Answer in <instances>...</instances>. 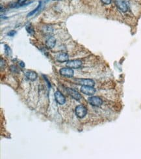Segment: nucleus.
Listing matches in <instances>:
<instances>
[{
	"instance_id": "nucleus-8",
	"label": "nucleus",
	"mask_w": 141,
	"mask_h": 159,
	"mask_svg": "<svg viewBox=\"0 0 141 159\" xmlns=\"http://www.w3.org/2000/svg\"><path fill=\"white\" fill-rule=\"evenodd\" d=\"M54 96H55V101H57L58 104L63 105L66 102L65 97H64V96L60 92V91H56V92L55 93Z\"/></svg>"
},
{
	"instance_id": "nucleus-7",
	"label": "nucleus",
	"mask_w": 141,
	"mask_h": 159,
	"mask_svg": "<svg viewBox=\"0 0 141 159\" xmlns=\"http://www.w3.org/2000/svg\"><path fill=\"white\" fill-rule=\"evenodd\" d=\"M114 2H115V5H116V7H118L119 10L123 12V13H125V12H127L128 7L127 4H125V2L124 1V0H115Z\"/></svg>"
},
{
	"instance_id": "nucleus-1",
	"label": "nucleus",
	"mask_w": 141,
	"mask_h": 159,
	"mask_svg": "<svg viewBox=\"0 0 141 159\" xmlns=\"http://www.w3.org/2000/svg\"><path fill=\"white\" fill-rule=\"evenodd\" d=\"M75 114L79 118H83L87 114V109L83 105H79L75 108Z\"/></svg>"
},
{
	"instance_id": "nucleus-10",
	"label": "nucleus",
	"mask_w": 141,
	"mask_h": 159,
	"mask_svg": "<svg viewBox=\"0 0 141 159\" xmlns=\"http://www.w3.org/2000/svg\"><path fill=\"white\" fill-rule=\"evenodd\" d=\"M69 60L68 55L66 53H61L56 56V60L60 63L67 62Z\"/></svg>"
},
{
	"instance_id": "nucleus-17",
	"label": "nucleus",
	"mask_w": 141,
	"mask_h": 159,
	"mask_svg": "<svg viewBox=\"0 0 141 159\" xmlns=\"http://www.w3.org/2000/svg\"><path fill=\"white\" fill-rule=\"evenodd\" d=\"M46 29H45L46 33H51V32H52V31H53V29L51 27H46Z\"/></svg>"
},
{
	"instance_id": "nucleus-11",
	"label": "nucleus",
	"mask_w": 141,
	"mask_h": 159,
	"mask_svg": "<svg viewBox=\"0 0 141 159\" xmlns=\"http://www.w3.org/2000/svg\"><path fill=\"white\" fill-rule=\"evenodd\" d=\"M55 45H56V39L54 37H49L46 41V45L48 48H54Z\"/></svg>"
},
{
	"instance_id": "nucleus-18",
	"label": "nucleus",
	"mask_w": 141,
	"mask_h": 159,
	"mask_svg": "<svg viewBox=\"0 0 141 159\" xmlns=\"http://www.w3.org/2000/svg\"><path fill=\"white\" fill-rule=\"evenodd\" d=\"M15 34H16L15 31H11L9 33H8V35H9V36H11V37H13Z\"/></svg>"
},
{
	"instance_id": "nucleus-12",
	"label": "nucleus",
	"mask_w": 141,
	"mask_h": 159,
	"mask_svg": "<svg viewBox=\"0 0 141 159\" xmlns=\"http://www.w3.org/2000/svg\"><path fill=\"white\" fill-rule=\"evenodd\" d=\"M25 76L27 77L29 80L34 81L37 78V73L35 71H32V70H28L25 72Z\"/></svg>"
},
{
	"instance_id": "nucleus-9",
	"label": "nucleus",
	"mask_w": 141,
	"mask_h": 159,
	"mask_svg": "<svg viewBox=\"0 0 141 159\" xmlns=\"http://www.w3.org/2000/svg\"><path fill=\"white\" fill-rule=\"evenodd\" d=\"M66 92L69 94V95L71 96L72 98H73L77 101H79L81 99V96L78 91L73 89H70V88H66Z\"/></svg>"
},
{
	"instance_id": "nucleus-19",
	"label": "nucleus",
	"mask_w": 141,
	"mask_h": 159,
	"mask_svg": "<svg viewBox=\"0 0 141 159\" xmlns=\"http://www.w3.org/2000/svg\"><path fill=\"white\" fill-rule=\"evenodd\" d=\"M19 64H20V66L21 67H22V68H23V67H25V64H24V63L22 62V61H21V62H20Z\"/></svg>"
},
{
	"instance_id": "nucleus-16",
	"label": "nucleus",
	"mask_w": 141,
	"mask_h": 159,
	"mask_svg": "<svg viewBox=\"0 0 141 159\" xmlns=\"http://www.w3.org/2000/svg\"><path fill=\"white\" fill-rule=\"evenodd\" d=\"M111 1H112V0H101V1L103 3V4H104L105 5L110 4L111 3Z\"/></svg>"
},
{
	"instance_id": "nucleus-13",
	"label": "nucleus",
	"mask_w": 141,
	"mask_h": 159,
	"mask_svg": "<svg viewBox=\"0 0 141 159\" xmlns=\"http://www.w3.org/2000/svg\"><path fill=\"white\" fill-rule=\"evenodd\" d=\"M26 29H27V31L28 33L29 34H31V35H33L34 33V29L33 28H32V26L31 25H29V26H27V27H26Z\"/></svg>"
},
{
	"instance_id": "nucleus-5",
	"label": "nucleus",
	"mask_w": 141,
	"mask_h": 159,
	"mask_svg": "<svg viewBox=\"0 0 141 159\" xmlns=\"http://www.w3.org/2000/svg\"><path fill=\"white\" fill-rule=\"evenodd\" d=\"M81 91L85 95L90 96L94 95L96 93V89L92 86H84L83 85L81 87Z\"/></svg>"
},
{
	"instance_id": "nucleus-6",
	"label": "nucleus",
	"mask_w": 141,
	"mask_h": 159,
	"mask_svg": "<svg viewBox=\"0 0 141 159\" xmlns=\"http://www.w3.org/2000/svg\"><path fill=\"white\" fill-rule=\"evenodd\" d=\"M59 72L62 76L68 78H72L73 76V73H74L73 69L69 68L68 67H66V68H62L60 69Z\"/></svg>"
},
{
	"instance_id": "nucleus-3",
	"label": "nucleus",
	"mask_w": 141,
	"mask_h": 159,
	"mask_svg": "<svg viewBox=\"0 0 141 159\" xmlns=\"http://www.w3.org/2000/svg\"><path fill=\"white\" fill-rule=\"evenodd\" d=\"M82 61L79 60H73L68 61L66 63V67L71 69H79L82 66Z\"/></svg>"
},
{
	"instance_id": "nucleus-2",
	"label": "nucleus",
	"mask_w": 141,
	"mask_h": 159,
	"mask_svg": "<svg viewBox=\"0 0 141 159\" xmlns=\"http://www.w3.org/2000/svg\"><path fill=\"white\" fill-rule=\"evenodd\" d=\"M89 104L95 107L101 106L103 104L102 100L98 97H91L88 99Z\"/></svg>"
},
{
	"instance_id": "nucleus-15",
	"label": "nucleus",
	"mask_w": 141,
	"mask_h": 159,
	"mask_svg": "<svg viewBox=\"0 0 141 159\" xmlns=\"http://www.w3.org/2000/svg\"><path fill=\"white\" fill-rule=\"evenodd\" d=\"M26 1H27V0H18V1L17 3V5L19 6H22L26 2Z\"/></svg>"
},
{
	"instance_id": "nucleus-14",
	"label": "nucleus",
	"mask_w": 141,
	"mask_h": 159,
	"mask_svg": "<svg viewBox=\"0 0 141 159\" xmlns=\"http://www.w3.org/2000/svg\"><path fill=\"white\" fill-rule=\"evenodd\" d=\"M5 54L7 55H10L11 54V50L9 48V46H8L7 45L5 46Z\"/></svg>"
},
{
	"instance_id": "nucleus-4",
	"label": "nucleus",
	"mask_w": 141,
	"mask_h": 159,
	"mask_svg": "<svg viewBox=\"0 0 141 159\" xmlns=\"http://www.w3.org/2000/svg\"><path fill=\"white\" fill-rule=\"evenodd\" d=\"M76 82L78 84L81 85L82 86H92L94 87L95 85V82L92 79H78L76 80Z\"/></svg>"
}]
</instances>
